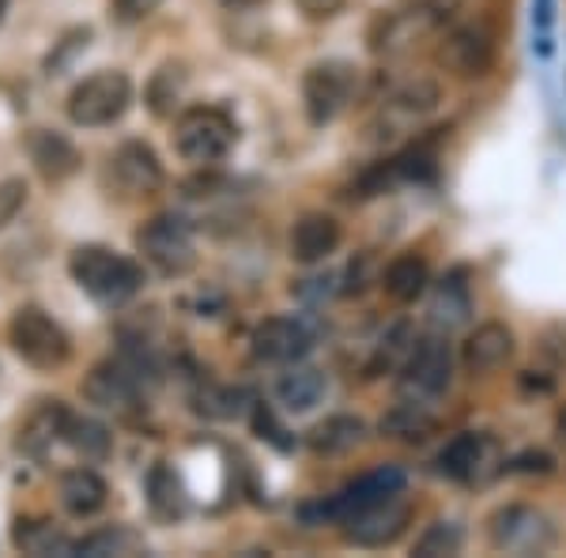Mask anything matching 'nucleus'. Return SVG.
<instances>
[{
    "label": "nucleus",
    "instance_id": "nucleus-1",
    "mask_svg": "<svg viewBox=\"0 0 566 558\" xmlns=\"http://www.w3.org/2000/svg\"><path fill=\"white\" fill-rule=\"evenodd\" d=\"M72 280L84 287V295H91L103 306H122L133 295H140L144 287V269L140 261L125 257V253L109 250V245H80L69 257Z\"/></svg>",
    "mask_w": 566,
    "mask_h": 558
},
{
    "label": "nucleus",
    "instance_id": "nucleus-4",
    "mask_svg": "<svg viewBox=\"0 0 566 558\" xmlns=\"http://www.w3.org/2000/svg\"><path fill=\"white\" fill-rule=\"evenodd\" d=\"M8 344L34 370H61L72 355L69 333L42 306H20L8 322Z\"/></svg>",
    "mask_w": 566,
    "mask_h": 558
},
{
    "label": "nucleus",
    "instance_id": "nucleus-26",
    "mask_svg": "<svg viewBox=\"0 0 566 558\" xmlns=\"http://www.w3.org/2000/svg\"><path fill=\"white\" fill-rule=\"evenodd\" d=\"M438 103H442V87L438 80L431 76H416V80H405L397 91L389 95V114H400V117H431Z\"/></svg>",
    "mask_w": 566,
    "mask_h": 558
},
{
    "label": "nucleus",
    "instance_id": "nucleus-5",
    "mask_svg": "<svg viewBox=\"0 0 566 558\" xmlns=\"http://www.w3.org/2000/svg\"><path fill=\"white\" fill-rule=\"evenodd\" d=\"M129 103H133V80L117 69H103L72 87L65 109H69V122L80 125V129H103V125H114L129 109Z\"/></svg>",
    "mask_w": 566,
    "mask_h": 558
},
{
    "label": "nucleus",
    "instance_id": "nucleus-12",
    "mask_svg": "<svg viewBox=\"0 0 566 558\" xmlns=\"http://www.w3.org/2000/svg\"><path fill=\"white\" fill-rule=\"evenodd\" d=\"M547 539H552L547 517L536 514L533 506H502L491 517V547H499V551L533 555L547 547Z\"/></svg>",
    "mask_w": 566,
    "mask_h": 558
},
{
    "label": "nucleus",
    "instance_id": "nucleus-6",
    "mask_svg": "<svg viewBox=\"0 0 566 558\" xmlns=\"http://www.w3.org/2000/svg\"><path fill=\"white\" fill-rule=\"evenodd\" d=\"M359 87V69L344 57L314 61L303 76V106L310 125H333L352 106Z\"/></svg>",
    "mask_w": 566,
    "mask_h": 558
},
{
    "label": "nucleus",
    "instance_id": "nucleus-16",
    "mask_svg": "<svg viewBox=\"0 0 566 558\" xmlns=\"http://www.w3.org/2000/svg\"><path fill=\"white\" fill-rule=\"evenodd\" d=\"M495 461V442L480 430H464L453 442H446V450L434 456V468L450 480H461V483H472V480H483L488 464Z\"/></svg>",
    "mask_w": 566,
    "mask_h": 558
},
{
    "label": "nucleus",
    "instance_id": "nucleus-32",
    "mask_svg": "<svg viewBox=\"0 0 566 558\" xmlns=\"http://www.w3.org/2000/svg\"><path fill=\"white\" fill-rule=\"evenodd\" d=\"M140 547H144V539L136 533H129V528H103V533L72 544V551H80V555H133V551H140Z\"/></svg>",
    "mask_w": 566,
    "mask_h": 558
},
{
    "label": "nucleus",
    "instance_id": "nucleus-18",
    "mask_svg": "<svg viewBox=\"0 0 566 558\" xmlns=\"http://www.w3.org/2000/svg\"><path fill=\"white\" fill-rule=\"evenodd\" d=\"M27 155H31L34 170H39L45 181H65L80 170L76 144L53 129H34L27 136Z\"/></svg>",
    "mask_w": 566,
    "mask_h": 558
},
{
    "label": "nucleus",
    "instance_id": "nucleus-30",
    "mask_svg": "<svg viewBox=\"0 0 566 558\" xmlns=\"http://www.w3.org/2000/svg\"><path fill=\"white\" fill-rule=\"evenodd\" d=\"M148 491H151V509L159 517H181V514H186V494H181L178 475L170 472L167 464H159V468L151 472Z\"/></svg>",
    "mask_w": 566,
    "mask_h": 558
},
{
    "label": "nucleus",
    "instance_id": "nucleus-33",
    "mask_svg": "<svg viewBox=\"0 0 566 558\" xmlns=\"http://www.w3.org/2000/svg\"><path fill=\"white\" fill-rule=\"evenodd\" d=\"M27 204V186L20 178H8L0 181V231L20 215V208Z\"/></svg>",
    "mask_w": 566,
    "mask_h": 558
},
{
    "label": "nucleus",
    "instance_id": "nucleus-19",
    "mask_svg": "<svg viewBox=\"0 0 566 558\" xmlns=\"http://www.w3.org/2000/svg\"><path fill=\"white\" fill-rule=\"evenodd\" d=\"M57 494H61V509H65L69 517H95L98 509L106 506V498H109V487H106V480L98 472H91V468H72L61 475V483H57Z\"/></svg>",
    "mask_w": 566,
    "mask_h": 558
},
{
    "label": "nucleus",
    "instance_id": "nucleus-14",
    "mask_svg": "<svg viewBox=\"0 0 566 558\" xmlns=\"http://www.w3.org/2000/svg\"><path fill=\"white\" fill-rule=\"evenodd\" d=\"M84 397L109 411H136L140 408V373L129 362H98L84 378Z\"/></svg>",
    "mask_w": 566,
    "mask_h": 558
},
{
    "label": "nucleus",
    "instance_id": "nucleus-9",
    "mask_svg": "<svg viewBox=\"0 0 566 558\" xmlns=\"http://www.w3.org/2000/svg\"><path fill=\"white\" fill-rule=\"evenodd\" d=\"M499 57V34L491 31L488 20H472L453 27L438 45V65L453 72L458 80H483L495 69Z\"/></svg>",
    "mask_w": 566,
    "mask_h": 558
},
{
    "label": "nucleus",
    "instance_id": "nucleus-8",
    "mask_svg": "<svg viewBox=\"0 0 566 558\" xmlns=\"http://www.w3.org/2000/svg\"><path fill=\"white\" fill-rule=\"evenodd\" d=\"M136 253L151 264L163 276H186L197 264L193 231L181 215H151L148 223L136 231Z\"/></svg>",
    "mask_w": 566,
    "mask_h": 558
},
{
    "label": "nucleus",
    "instance_id": "nucleus-25",
    "mask_svg": "<svg viewBox=\"0 0 566 558\" xmlns=\"http://www.w3.org/2000/svg\"><path fill=\"white\" fill-rule=\"evenodd\" d=\"M61 442H69L84 461H106L114 442H109V430L98 423V419H87V415H65L61 423Z\"/></svg>",
    "mask_w": 566,
    "mask_h": 558
},
{
    "label": "nucleus",
    "instance_id": "nucleus-24",
    "mask_svg": "<svg viewBox=\"0 0 566 558\" xmlns=\"http://www.w3.org/2000/svg\"><path fill=\"white\" fill-rule=\"evenodd\" d=\"M363 438H367V423H363L359 415L340 411V415H328L325 423H317L314 430H310V450L325 453V456H336V453L355 450Z\"/></svg>",
    "mask_w": 566,
    "mask_h": 558
},
{
    "label": "nucleus",
    "instance_id": "nucleus-36",
    "mask_svg": "<svg viewBox=\"0 0 566 558\" xmlns=\"http://www.w3.org/2000/svg\"><path fill=\"white\" fill-rule=\"evenodd\" d=\"M253 423H258L261 438H269V442H276L280 450H291V442H287V438H280L283 430H280L276 419H272V411H269V408H258V415H253Z\"/></svg>",
    "mask_w": 566,
    "mask_h": 558
},
{
    "label": "nucleus",
    "instance_id": "nucleus-22",
    "mask_svg": "<svg viewBox=\"0 0 566 558\" xmlns=\"http://www.w3.org/2000/svg\"><path fill=\"white\" fill-rule=\"evenodd\" d=\"M328 392V378L314 366H291L287 373L276 381V400L287 411H310L325 400Z\"/></svg>",
    "mask_w": 566,
    "mask_h": 558
},
{
    "label": "nucleus",
    "instance_id": "nucleus-10",
    "mask_svg": "<svg viewBox=\"0 0 566 558\" xmlns=\"http://www.w3.org/2000/svg\"><path fill=\"white\" fill-rule=\"evenodd\" d=\"M163 181H167V170L151 144L144 140H125L106 162V186L122 200H148L159 193Z\"/></svg>",
    "mask_w": 566,
    "mask_h": 558
},
{
    "label": "nucleus",
    "instance_id": "nucleus-13",
    "mask_svg": "<svg viewBox=\"0 0 566 558\" xmlns=\"http://www.w3.org/2000/svg\"><path fill=\"white\" fill-rule=\"evenodd\" d=\"M253 359L258 362H298L314 347V333L303 317H269L253 333Z\"/></svg>",
    "mask_w": 566,
    "mask_h": 558
},
{
    "label": "nucleus",
    "instance_id": "nucleus-37",
    "mask_svg": "<svg viewBox=\"0 0 566 558\" xmlns=\"http://www.w3.org/2000/svg\"><path fill=\"white\" fill-rule=\"evenodd\" d=\"M227 8H258V4H264V0H223Z\"/></svg>",
    "mask_w": 566,
    "mask_h": 558
},
{
    "label": "nucleus",
    "instance_id": "nucleus-2",
    "mask_svg": "<svg viewBox=\"0 0 566 558\" xmlns=\"http://www.w3.org/2000/svg\"><path fill=\"white\" fill-rule=\"evenodd\" d=\"M239 144V125L223 106H189L175 122V151L193 167H216Z\"/></svg>",
    "mask_w": 566,
    "mask_h": 558
},
{
    "label": "nucleus",
    "instance_id": "nucleus-28",
    "mask_svg": "<svg viewBox=\"0 0 566 558\" xmlns=\"http://www.w3.org/2000/svg\"><path fill=\"white\" fill-rule=\"evenodd\" d=\"M15 547L27 555H53V551H72V539H65L50 520L42 517H20L15 520Z\"/></svg>",
    "mask_w": 566,
    "mask_h": 558
},
{
    "label": "nucleus",
    "instance_id": "nucleus-7",
    "mask_svg": "<svg viewBox=\"0 0 566 558\" xmlns=\"http://www.w3.org/2000/svg\"><path fill=\"white\" fill-rule=\"evenodd\" d=\"M400 397L419 400V404H434L453 386V347L446 336H423L416 340L412 355L400 366Z\"/></svg>",
    "mask_w": 566,
    "mask_h": 558
},
{
    "label": "nucleus",
    "instance_id": "nucleus-39",
    "mask_svg": "<svg viewBox=\"0 0 566 558\" xmlns=\"http://www.w3.org/2000/svg\"><path fill=\"white\" fill-rule=\"evenodd\" d=\"M408 4H419V0H408Z\"/></svg>",
    "mask_w": 566,
    "mask_h": 558
},
{
    "label": "nucleus",
    "instance_id": "nucleus-35",
    "mask_svg": "<svg viewBox=\"0 0 566 558\" xmlns=\"http://www.w3.org/2000/svg\"><path fill=\"white\" fill-rule=\"evenodd\" d=\"M295 4H298V12H303L306 20L325 23V20H333V15L344 12V4H348V0H295Z\"/></svg>",
    "mask_w": 566,
    "mask_h": 558
},
{
    "label": "nucleus",
    "instance_id": "nucleus-38",
    "mask_svg": "<svg viewBox=\"0 0 566 558\" xmlns=\"http://www.w3.org/2000/svg\"><path fill=\"white\" fill-rule=\"evenodd\" d=\"M4 8H8V0H0V15H4Z\"/></svg>",
    "mask_w": 566,
    "mask_h": 558
},
{
    "label": "nucleus",
    "instance_id": "nucleus-17",
    "mask_svg": "<svg viewBox=\"0 0 566 558\" xmlns=\"http://www.w3.org/2000/svg\"><path fill=\"white\" fill-rule=\"evenodd\" d=\"M344 227L328 212H306L291 227V257L298 264H322L340 250Z\"/></svg>",
    "mask_w": 566,
    "mask_h": 558
},
{
    "label": "nucleus",
    "instance_id": "nucleus-3",
    "mask_svg": "<svg viewBox=\"0 0 566 558\" xmlns=\"http://www.w3.org/2000/svg\"><path fill=\"white\" fill-rule=\"evenodd\" d=\"M405 483H408L405 472L392 468V464H381V468L359 475V480H352L348 487H340L336 494H328V498L314 502V506H303L298 517H303L306 525H325V520L344 525V520L352 514H359V509L378 506V502L392 498V494H405Z\"/></svg>",
    "mask_w": 566,
    "mask_h": 558
},
{
    "label": "nucleus",
    "instance_id": "nucleus-21",
    "mask_svg": "<svg viewBox=\"0 0 566 558\" xmlns=\"http://www.w3.org/2000/svg\"><path fill=\"white\" fill-rule=\"evenodd\" d=\"M381 287H386V295L392 302H416L431 287V264H427V257H419V253H400L381 272Z\"/></svg>",
    "mask_w": 566,
    "mask_h": 558
},
{
    "label": "nucleus",
    "instance_id": "nucleus-31",
    "mask_svg": "<svg viewBox=\"0 0 566 558\" xmlns=\"http://www.w3.org/2000/svg\"><path fill=\"white\" fill-rule=\"evenodd\" d=\"M464 544V533L453 520H434L423 528V536L416 539L412 555L416 558H442V555H458Z\"/></svg>",
    "mask_w": 566,
    "mask_h": 558
},
{
    "label": "nucleus",
    "instance_id": "nucleus-23",
    "mask_svg": "<svg viewBox=\"0 0 566 558\" xmlns=\"http://www.w3.org/2000/svg\"><path fill=\"white\" fill-rule=\"evenodd\" d=\"M65 415H69V408L61 404V400H45L39 411H31V419L20 427V438H15L20 453L42 456L61 438V423H65Z\"/></svg>",
    "mask_w": 566,
    "mask_h": 558
},
{
    "label": "nucleus",
    "instance_id": "nucleus-11",
    "mask_svg": "<svg viewBox=\"0 0 566 558\" xmlns=\"http://www.w3.org/2000/svg\"><path fill=\"white\" fill-rule=\"evenodd\" d=\"M408 525H412V506H408L400 494H392V498L359 509V514H352L344 520V539L355 547L378 551V547L397 544V539L408 533Z\"/></svg>",
    "mask_w": 566,
    "mask_h": 558
},
{
    "label": "nucleus",
    "instance_id": "nucleus-20",
    "mask_svg": "<svg viewBox=\"0 0 566 558\" xmlns=\"http://www.w3.org/2000/svg\"><path fill=\"white\" fill-rule=\"evenodd\" d=\"M378 430H381V438H392V442H423V438H431L438 430V419L431 404L400 397V404H392L386 415H381Z\"/></svg>",
    "mask_w": 566,
    "mask_h": 558
},
{
    "label": "nucleus",
    "instance_id": "nucleus-27",
    "mask_svg": "<svg viewBox=\"0 0 566 558\" xmlns=\"http://www.w3.org/2000/svg\"><path fill=\"white\" fill-rule=\"evenodd\" d=\"M416 347V328L408 322H397L389 328L386 336H381V344L374 347L370 362H367V378H381V373H397L405 359L412 355Z\"/></svg>",
    "mask_w": 566,
    "mask_h": 558
},
{
    "label": "nucleus",
    "instance_id": "nucleus-34",
    "mask_svg": "<svg viewBox=\"0 0 566 558\" xmlns=\"http://www.w3.org/2000/svg\"><path fill=\"white\" fill-rule=\"evenodd\" d=\"M163 0H109V12H114L117 23H140L159 8Z\"/></svg>",
    "mask_w": 566,
    "mask_h": 558
},
{
    "label": "nucleus",
    "instance_id": "nucleus-15",
    "mask_svg": "<svg viewBox=\"0 0 566 558\" xmlns=\"http://www.w3.org/2000/svg\"><path fill=\"white\" fill-rule=\"evenodd\" d=\"M514 351H517L514 328L502 325V322H483L464 336L461 366L469 373H495L514 359Z\"/></svg>",
    "mask_w": 566,
    "mask_h": 558
},
{
    "label": "nucleus",
    "instance_id": "nucleus-29",
    "mask_svg": "<svg viewBox=\"0 0 566 558\" xmlns=\"http://www.w3.org/2000/svg\"><path fill=\"white\" fill-rule=\"evenodd\" d=\"M181 91H186V69L167 61L148 84V109L155 117H175V109L181 103Z\"/></svg>",
    "mask_w": 566,
    "mask_h": 558
}]
</instances>
